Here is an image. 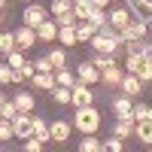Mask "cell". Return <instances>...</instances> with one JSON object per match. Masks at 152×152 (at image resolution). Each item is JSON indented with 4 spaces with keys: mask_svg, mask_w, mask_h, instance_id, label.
<instances>
[{
    "mask_svg": "<svg viewBox=\"0 0 152 152\" xmlns=\"http://www.w3.org/2000/svg\"><path fill=\"white\" fill-rule=\"evenodd\" d=\"M73 128L79 131V134H97L100 131V110L94 104L76 107V113H73Z\"/></svg>",
    "mask_w": 152,
    "mask_h": 152,
    "instance_id": "cell-1",
    "label": "cell"
},
{
    "mask_svg": "<svg viewBox=\"0 0 152 152\" xmlns=\"http://www.w3.org/2000/svg\"><path fill=\"white\" fill-rule=\"evenodd\" d=\"M52 15V9H46L43 3H37V0H31L28 6H24L21 12V24H28V28H40V24Z\"/></svg>",
    "mask_w": 152,
    "mask_h": 152,
    "instance_id": "cell-2",
    "label": "cell"
},
{
    "mask_svg": "<svg viewBox=\"0 0 152 152\" xmlns=\"http://www.w3.org/2000/svg\"><path fill=\"white\" fill-rule=\"evenodd\" d=\"M110 110H113L116 119H134V97L125 94V91H119L116 97L110 100Z\"/></svg>",
    "mask_w": 152,
    "mask_h": 152,
    "instance_id": "cell-3",
    "label": "cell"
},
{
    "mask_svg": "<svg viewBox=\"0 0 152 152\" xmlns=\"http://www.w3.org/2000/svg\"><path fill=\"white\" fill-rule=\"evenodd\" d=\"M125 73H128V70H125V64L113 61L110 67H104V70H100V82H104V85L110 88V91H113V88H122V79H125Z\"/></svg>",
    "mask_w": 152,
    "mask_h": 152,
    "instance_id": "cell-4",
    "label": "cell"
},
{
    "mask_svg": "<svg viewBox=\"0 0 152 152\" xmlns=\"http://www.w3.org/2000/svg\"><path fill=\"white\" fill-rule=\"evenodd\" d=\"M131 21H134V12H131L128 3H125V6H113V9H110V24H113L116 31H125Z\"/></svg>",
    "mask_w": 152,
    "mask_h": 152,
    "instance_id": "cell-5",
    "label": "cell"
},
{
    "mask_svg": "<svg viewBox=\"0 0 152 152\" xmlns=\"http://www.w3.org/2000/svg\"><path fill=\"white\" fill-rule=\"evenodd\" d=\"M119 34H122L125 43H128V40H146V37H149V21H146V18H134L128 28L119 31Z\"/></svg>",
    "mask_w": 152,
    "mask_h": 152,
    "instance_id": "cell-6",
    "label": "cell"
},
{
    "mask_svg": "<svg viewBox=\"0 0 152 152\" xmlns=\"http://www.w3.org/2000/svg\"><path fill=\"white\" fill-rule=\"evenodd\" d=\"M12 125H15V137L18 140L34 137V113H18V116L12 119Z\"/></svg>",
    "mask_w": 152,
    "mask_h": 152,
    "instance_id": "cell-7",
    "label": "cell"
},
{
    "mask_svg": "<svg viewBox=\"0 0 152 152\" xmlns=\"http://www.w3.org/2000/svg\"><path fill=\"white\" fill-rule=\"evenodd\" d=\"M31 85H34V91H49V94H52L58 88V76H55V70L52 73H40V70H37L34 79H31Z\"/></svg>",
    "mask_w": 152,
    "mask_h": 152,
    "instance_id": "cell-8",
    "label": "cell"
},
{
    "mask_svg": "<svg viewBox=\"0 0 152 152\" xmlns=\"http://www.w3.org/2000/svg\"><path fill=\"white\" fill-rule=\"evenodd\" d=\"M119 91L131 94V97H140V94H146V82H143L137 73H125V79H122V88H119Z\"/></svg>",
    "mask_w": 152,
    "mask_h": 152,
    "instance_id": "cell-9",
    "label": "cell"
},
{
    "mask_svg": "<svg viewBox=\"0 0 152 152\" xmlns=\"http://www.w3.org/2000/svg\"><path fill=\"white\" fill-rule=\"evenodd\" d=\"M70 131H73V119H70V122H67V119H55V122H52V143L64 146V143L70 140Z\"/></svg>",
    "mask_w": 152,
    "mask_h": 152,
    "instance_id": "cell-10",
    "label": "cell"
},
{
    "mask_svg": "<svg viewBox=\"0 0 152 152\" xmlns=\"http://www.w3.org/2000/svg\"><path fill=\"white\" fill-rule=\"evenodd\" d=\"M88 104H94V91H91V85L88 82H76L73 85V107H88Z\"/></svg>",
    "mask_w": 152,
    "mask_h": 152,
    "instance_id": "cell-11",
    "label": "cell"
},
{
    "mask_svg": "<svg viewBox=\"0 0 152 152\" xmlns=\"http://www.w3.org/2000/svg\"><path fill=\"white\" fill-rule=\"evenodd\" d=\"M58 21H55V15L52 18H46L40 28H37V37H40V43H58Z\"/></svg>",
    "mask_w": 152,
    "mask_h": 152,
    "instance_id": "cell-12",
    "label": "cell"
},
{
    "mask_svg": "<svg viewBox=\"0 0 152 152\" xmlns=\"http://www.w3.org/2000/svg\"><path fill=\"white\" fill-rule=\"evenodd\" d=\"M15 40H18V49H34L37 43H40V37H37V28H28V24H21V28L15 31Z\"/></svg>",
    "mask_w": 152,
    "mask_h": 152,
    "instance_id": "cell-13",
    "label": "cell"
},
{
    "mask_svg": "<svg viewBox=\"0 0 152 152\" xmlns=\"http://www.w3.org/2000/svg\"><path fill=\"white\" fill-rule=\"evenodd\" d=\"M76 73H79V79H82V82H88V85H97V82H100V67H94V64H91V58L82 61V64L76 67Z\"/></svg>",
    "mask_w": 152,
    "mask_h": 152,
    "instance_id": "cell-14",
    "label": "cell"
},
{
    "mask_svg": "<svg viewBox=\"0 0 152 152\" xmlns=\"http://www.w3.org/2000/svg\"><path fill=\"white\" fill-rule=\"evenodd\" d=\"M12 100H15L18 113H34L37 110V94L34 91H12Z\"/></svg>",
    "mask_w": 152,
    "mask_h": 152,
    "instance_id": "cell-15",
    "label": "cell"
},
{
    "mask_svg": "<svg viewBox=\"0 0 152 152\" xmlns=\"http://www.w3.org/2000/svg\"><path fill=\"white\" fill-rule=\"evenodd\" d=\"M134 140H140L143 146H152V119H143L134 125Z\"/></svg>",
    "mask_w": 152,
    "mask_h": 152,
    "instance_id": "cell-16",
    "label": "cell"
},
{
    "mask_svg": "<svg viewBox=\"0 0 152 152\" xmlns=\"http://www.w3.org/2000/svg\"><path fill=\"white\" fill-rule=\"evenodd\" d=\"M34 137H40L43 143H52V122L34 116Z\"/></svg>",
    "mask_w": 152,
    "mask_h": 152,
    "instance_id": "cell-17",
    "label": "cell"
},
{
    "mask_svg": "<svg viewBox=\"0 0 152 152\" xmlns=\"http://www.w3.org/2000/svg\"><path fill=\"white\" fill-rule=\"evenodd\" d=\"M134 119H116V125H113V134L122 137V140H128V137H134Z\"/></svg>",
    "mask_w": 152,
    "mask_h": 152,
    "instance_id": "cell-18",
    "label": "cell"
},
{
    "mask_svg": "<svg viewBox=\"0 0 152 152\" xmlns=\"http://www.w3.org/2000/svg\"><path fill=\"white\" fill-rule=\"evenodd\" d=\"M58 43H61V46H67V49L79 46V34H76V24H73V28H61V31H58Z\"/></svg>",
    "mask_w": 152,
    "mask_h": 152,
    "instance_id": "cell-19",
    "label": "cell"
},
{
    "mask_svg": "<svg viewBox=\"0 0 152 152\" xmlns=\"http://www.w3.org/2000/svg\"><path fill=\"white\" fill-rule=\"evenodd\" d=\"M100 149H104V140H97V134H82L79 152H100Z\"/></svg>",
    "mask_w": 152,
    "mask_h": 152,
    "instance_id": "cell-20",
    "label": "cell"
},
{
    "mask_svg": "<svg viewBox=\"0 0 152 152\" xmlns=\"http://www.w3.org/2000/svg\"><path fill=\"white\" fill-rule=\"evenodd\" d=\"M15 49H18L15 31H3V34H0V52H3V58H6L9 52H15Z\"/></svg>",
    "mask_w": 152,
    "mask_h": 152,
    "instance_id": "cell-21",
    "label": "cell"
},
{
    "mask_svg": "<svg viewBox=\"0 0 152 152\" xmlns=\"http://www.w3.org/2000/svg\"><path fill=\"white\" fill-rule=\"evenodd\" d=\"M76 34H79V46L82 43H91V37L97 34V24H91V21H79V24H76Z\"/></svg>",
    "mask_w": 152,
    "mask_h": 152,
    "instance_id": "cell-22",
    "label": "cell"
},
{
    "mask_svg": "<svg viewBox=\"0 0 152 152\" xmlns=\"http://www.w3.org/2000/svg\"><path fill=\"white\" fill-rule=\"evenodd\" d=\"M52 100L58 107H67V104H73V88H67V85H58L55 91H52Z\"/></svg>",
    "mask_w": 152,
    "mask_h": 152,
    "instance_id": "cell-23",
    "label": "cell"
},
{
    "mask_svg": "<svg viewBox=\"0 0 152 152\" xmlns=\"http://www.w3.org/2000/svg\"><path fill=\"white\" fill-rule=\"evenodd\" d=\"M18 116V107H15V100L12 97H0V119H15Z\"/></svg>",
    "mask_w": 152,
    "mask_h": 152,
    "instance_id": "cell-24",
    "label": "cell"
},
{
    "mask_svg": "<svg viewBox=\"0 0 152 152\" xmlns=\"http://www.w3.org/2000/svg\"><path fill=\"white\" fill-rule=\"evenodd\" d=\"M49 58H52V64H55V70H61V67H67V46H55V49H49Z\"/></svg>",
    "mask_w": 152,
    "mask_h": 152,
    "instance_id": "cell-25",
    "label": "cell"
},
{
    "mask_svg": "<svg viewBox=\"0 0 152 152\" xmlns=\"http://www.w3.org/2000/svg\"><path fill=\"white\" fill-rule=\"evenodd\" d=\"M55 76H58V85H67V88H73L76 82H79V73H73V70H67V67L55 70Z\"/></svg>",
    "mask_w": 152,
    "mask_h": 152,
    "instance_id": "cell-26",
    "label": "cell"
},
{
    "mask_svg": "<svg viewBox=\"0 0 152 152\" xmlns=\"http://www.w3.org/2000/svg\"><path fill=\"white\" fill-rule=\"evenodd\" d=\"M6 64H9V67H15V70H18V67H24V64H28V58H24V49H15V52H9V55H6Z\"/></svg>",
    "mask_w": 152,
    "mask_h": 152,
    "instance_id": "cell-27",
    "label": "cell"
},
{
    "mask_svg": "<svg viewBox=\"0 0 152 152\" xmlns=\"http://www.w3.org/2000/svg\"><path fill=\"white\" fill-rule=\"evenodd\" d=\"M73 0H52V6H49V9H52V15H64V12H73Z\"/></svg>",
    "mask_w": 152,
    "mask_h": 152,
    "instance_id": "cell-28",
    "label": "cell"
},
{
    "mask_svg": "<svg viewBox=\"0 0 152 152\" xmlns=\"http://www.w3.org/2000/svg\"><path fill=\"white\" fill-rule=\"evenodd\" d=\"M113 61H116V58H113V55H107V52H91V64H94V67H100V70H104V67H110Z\"/></svg>",
    "mask_w": 152,
    "mask_h": 152,
    "instance_id": "cell-29",
    "label": "cell"
},
{
    "mask_svg": "<svg viewBox=\"0 0 152 152\" xmlns=\"http://www.w3.org/2000/svg\"><path fill=\"white\" fill-rule=\"evenodd\" d=\"M91 9H94L91 0H85V3H76V6H73V12H76V18H79V21H85L88 15H91Z\"/></svg>",
    "mask_w": 152,
    "mask_h": 152,
    "instance_id": "cell-30",
    "label": "cell"
},
{
    "mask_svg": "<svg viewBox=\"0 0 152 152\" xmlns=\"http://www.w3.org/2000/svg\"><path fill=\"white\" fill-rule=\"evenodd\" d=\"M58 28H73V24H79V18H76V12H64V15H55Z\"/></svg>",
    "mask_w": 152,
    "mask_h": 152,
    "instance_id": "cell-31",
    "label": "cell"
},
{
    "mask_svg": "<svg viewBox=\"0 0 152 152\" xmlns=\"http://www.w3.org/2000/svg\"><path fill=\"white\" fill-rule=\"evenodd\" d=\"M104 149H107V152H122V149H125V143H122V137L113 134V137H107V140H104Z\"/></svg>",
    "mask_w": 152,
    "mask_h": 152,
    "instance_id": "cell-32",
    "label": "cell"
},
{
    "mask_svg": "<svg viewBox=\"0 0 152 152\" xmlns=\"http://www.w3.org/2000/svg\"><path fill=\"white\" fill-rule=\"evenodd\" d=\"M143 46H146V40H128L125 43V52L128 55H143Z\"/></svg>",
    "mask_w": 152,
    "mask_h": 152,
    "instance_id": "cell-33",
    "label": "cell"
},
{
    "mask_svg": "<svg viewBox=\"0 0 152 152\" xmlns=\"http://www.w3.org/2000/svg\"><path fill=\"white\" fill-rule=\"evenodd\" d=\"M12 79H15V67L3 64V67H0V82H3V85H12Z\"/></svg>",
    "mask_w": 152,
    "mask_h": 152,
    "instance_id": "cell-34",
    "label": "cell"
},
{
    "mask_svg": "<svg viewBox=\"0 0 152 152\" xmlns=\"http://www.w3.org/2000/svg\"><path fill=\"white\" fill-rule=\"evenodd\" d=\"M43 140H40V137H28V140H24V152H43Z\"/></svg>",
    "mask_w": 152,
    "mask_h": 152,
    "instance_id": "cell-35",
    "label": "cell"
},
{
    "mask_svg": "<svg viewBox=\"0 0 152 152\" xmlns=\"http://www.w3.org/2000/svg\"><path fill=\"white\" fill-rule=\"evenodd\" d=\"M37 70H40V73H52V70H55V64H52V58H49V55H43V58H37Z\"/></svg>",
    "mask_w": 152,
    "mask_h": 152,
    "instance_id": "cell-36",
    "label": "cell"
},
{
    "mask_svg": "<svg viewBox=\"0 0 152 152\" xmlns=\"http://www.w3.org/2000/svg\"><path fill=\"white\" fill-rule=\"evenodd\" d=\"M149 116V107L146 104H134V122H143Z\"/></svg>",
    "mask_w": 152,
    "mask_h": 152,
    "instance_id": "cell-37",
    "label": "cell"
},
{
    "mask_svg": "<svg viewBox=\"0 0 152 152\" xmlns=\"http://www.w3.org/2000/svg\"><path fill=\"white\" fill-rule=\"evenodd\" d=\"M125 3H128L131 9H134V6H140V9H146V12H152V0H125Z\"/></svg>",
    "mask_w": 152,
    "mask_h": 152,
    "instance_id": "cell-38",
    "label": "cell"
},
{
    "mask_svg": "<svg viewBox=\"0 0 152 152\" xmlns=\"http://www.w3.org/2000/svg\"><path fill=\"white\" fill-rule=\"evenodd\" d=\"M91 6H97V9H110V0H91Z\"/></svg>",
    "mask_w": 152,
    "mask_h": 152,
    "instance_id": "cell-39",
    "label": "cell"
},
{
    "mask_svg": "<svg viewBox=\"0 0 152 152\" xmlns=\"http://www.w3.org/2000/svg\"><path fill=\"white\" fill-rule=\"evenodd\" d=\"M0 3H3V6H9V3H15V0H0Z\"/></svg>",
    "mask_w": 152,
    "mask_h": 152,
    "instance_id": "cell-40",
    "label": "cell"
},
{
    "mask_svg": "<svg viewBox=\"0 0 152 152\" xmlns=\"http://www.w3.org/2000/svg\"><path fill=\"white\" fill-rule=\"evenodd\" d=\"M146 119H152V107H149V116H146Z\"/></svg>",
    "mask_w": 152,
    "mask_h": 152,
    "instance_id": "cell-41",
    "label": "cell"
},
{
    "mask_svg": "<svg viewBox=\"0 0 152 152\" xmlns=\"http://www.w3.org/2000/svg\"><path fill=\"white\" fill-rule=\"evenodd\" d=\"M149 37H152V21H149Z\"/></svg>",
    "mask_w": 152,
    "mask_h": 152,
    "instance_id": "cell-42",
    "label": "cell"
},
{
    "mask_svg": "<svg viewBox=\"0 0 152 152\" xmlns=\"http://www.w3.org/2000/svg\"><path fill=\"white\" fill-rule=\"evenodd\" d=\"M73 3H85V0H73Z\"/></svg>",
    "mask_w": 152,
    "mask_h": 152,
    "instance_id": "cell-43",
    "label": "cell"
},
{
    "mask_svg": "<svg viewBox=\"0 0 152 152\" xmlns=\"http://www.w3.org/2000/svg\"><path fill=\"white\" fill-rule=\"evenodd\" d=\"M28 3H31V0H28Z\"/></svg>",
    "mask_w": 152,
    "mask_h": 152,
    "instance_id": "cell-44",
    "label": "cell"
}]
</instances>
